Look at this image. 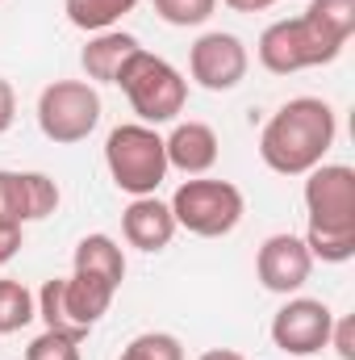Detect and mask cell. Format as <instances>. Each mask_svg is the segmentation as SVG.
Masks as SVG:
<instances>
[{
  "mask_svg": "<svg viewBox=\"0 0 355 360\" xmlns=\"http://www.w3.org/2000/svg\"><path fill=\"white\" fill-rule=\"evenodd\" d=\"M21 252V226L17 222H0V269Z\"/></svg>",
  "mask_w": 355,
  "mask_h": 360,
  "instance_id": "cell-27",
  "label": "cell"
},
{
  "mask_svg": "<svg viewBox=\"0 0 355 360\" xmlns=\"http://www.w3.org/2000/svg\"><path fill=\"white\" fill-rule=\"evenodd\" d=\"M38 319V302L21 281L0 276V335H13Z\"/></svg>",
  "mask_w": 355,
  "mask_h": 360,
  "instance_id": "cell-18",
  "label": "cell"
},
{
  "mask_svg": "<svg viewBox=\"0 0 355 360\" xmlns=\"http://www.w3.org/2000/svg\"><path fill=\"white\" fill-rule=\"evenodd\" d=\"M63 193L59 184L46 176V172H21V210H25V222H42L59 210Z\"/></svg>",
  "mask_w": 355,
  "mask_h": 360,
  "instance_id": "cell-19",
  "label": "cell"
},
{
  "mask_svg": "<svg viewBox=\"0 0 355 360\" xmlns=\"http://www.w3.org/2000/svg\"><path fill=\"white\" fill-rule=\"evenodd\" d=\"M217 0H155V13L176 25V30H188V25H205L213 17Z\"/></svg>",
  "mask_w": 355,
  "mask_h": 360,
  "instance_id": "cell-22",
  "label": "cell"
},
{
  "mask_svg": "<svg viewBox=\"0 0 355 360\" xmlns=\"http://www.w3.org/2000/svg\"><path fill=\"white\" fill-rule=\"evenodd\" d=\"M226 8H234V13H264V8H272L276 0H222Z\"/></svg>",
  "mask_w": 355,
  "mask_h": 360,
  "instance_id": "cell-28",
  "label": "cell"
},
{
  "mask_svg": "<svg viewBox=\"0 0 355 360\" xmlns=\"http://www.w3.org/2000/svg\"><path fill=\"white\" fill-rule=\"evenodd\" d=\"M163 151H168V168L184 176H205L217 164L222 143L209 122H176V130L163 139Z\"/></svg>",
  "mask_w": 355,
  "mask_h": 360,
  "instance_id": "cell-13",
  "label": "cell"
},
{
  "mask_svg": "<svg viewBox=\"0 0 355 360\" xmlns=\"http://www.w3.org/2000/svg\"><path fill=\"white\" fill-rule=\"evenodd\" d=\"M80 344L84 340H72L63 331H42V335L29 340L25 360H80Z\"/></svg>",
  "mask_w": 355,
  "mask_h": 360,
  "instance_id": "cell-23",
  "label": "cell"
},
{
  "mask_svg": "<svg viewBox=\"0 0 355 360\" xmlns=\"http://www.w3.org/2000/svg\"><path fill=\"white\" fill-rule=\"evenodd\" d=\"M326 348H335V352H339V360H355V319H351V314L335 319Z\"/></svg>",
  "mask_w": 355,
  "mask_h": 360,
  "instance_id": "cell-25",
  "label": "cell"
},
{
  "mask_svg": "<svg viewBox=\"0 0 355 360\" xmlns=\"http://www.w3.org/2000/svg\"><path fill=\"white\" fill-rule=\"evenodd\" d=\"M117 89L126 92V101H130V109L138 113L142 126L176 122L184 113V105H188V80L163 55H151L147 46H138L126 59V68L117 76Z\"/></svg>",
  "mask_w": 355,
  "mask_h": 360,
  "instance_id": "cell-2",
  "label": "cell"
},
{
  "mask_svg": "<svg viewBox=\"0 0 355 360\" xmlns=\"http://www.w3.org/2000/svg\"><path fill=\"white\" fill-rule=\"evenodd\" d=\"M314 272V256L305 248L301 235L293 231H280V235H267L255 252V276L267 293H280V297H293Z\"/></svg>",
  "mask_w": 355,
  "mask_h": 360,
  "instance_id": "cell-11",
  "label": "cell"
},
{
  "mask_svg": "<svg viewBox=\"0 0 355 360\" xmlns=\"http://www.w3.org/2000/svg\"><path fill=\"white\" fill-rule=\"evenodd\" d=\"M335 327V310L322 297H288L272 314V344L288 356H314L326 348Z\"/></svg>",
  "mask_w": 355,
  "mask_h": 360,
  "instance_id": "cell-10",
  "label": "cell"
},
{
  "mask_svg": "<svg viewBox=\"0 0 355 360\" xmlns=\"http://www.w3.org/2000/svg\"><path fill=\"white\" fill-rule=\"evenodd\" d=\"M339 139V117L322 96L284 101L260 130V160L276 176H305L326 164Z\"/></svg>",
  "mask_w": 355,
  "mask_h": 360,
  "instance_id": "cell-1",
  "label": "cell"
},
{
  "mask_svg": "<svg viewBox=\"0 0 355 360\" xmlns=\"http://www.w3.org/2000/svg\"><path fill=\"white\" fill-rule=\"evenodd\" d=\"M105 168L113 184L130 197H151L163 180H168V151H163V134L155 126L142 122H126L113 126L105 139Z\"/></svg>",
  "mask_w": 355,
  "mask_h": 360,
  "instance_id": "cell-4",
  "label": "cell"
},
{
  "mask_svg": "<svg viewBox=\"0 0 355 360\" xmlns=\"http://www.w3.org/2000/svg\"><path fill=\"white\" fill-rule=\"evenodd\" d=\"M301 17L339 46H347L355 34V0H309V8Z\"/></svg>",
  "mask_w": 355,
  "mask_h": 360,
  "instance_id": "cell-16",
  "label": "cell"
},
{
  "mask_svg": "<svg viewBox=\"0 0 355 360\" xmlns=\"http://www.w3.org/2000/svg\"><path fill=\"white\" fill-rule=\"evenodd\" d=\"M72 272H88L96 281L121 289V281H126V256H121L117 239H109V235H84V239L76 243Z\"/></svg>",
  "mask_w": 355,
  "mask_h": 360,
  "instance_id": "cell-15",
  "label": "cell"
},
{
  "mask_svg": "<svg viewBox=\"0 0 355 360\" xmlns=\"http://www.w3.org/2000/svg\"><path fill=\"white\" fill-rule=\"evenodd\" d=\"M301 239H305L309 256L322 260V264H347L355 256V231H314V226H305Z\"/></svg>",
  "mask_w": 355,
  "mask_h": 360,
  "instance_id": "cell-20",
  "label": "cell"
},
{
  "mask_svg": "<svg viewBox=\"0 0 355 360\" xmlns=\"http://www.w3.org/2000/svg\"><path fill=\"white\" fill-rule=\"evenodd\" d=\"M138 0H67V17L76 30H88V34H100V30H113L126 13H134Z\"/></svg>",
  "mask_w": 355,
  "mask_h": 360,
  "instance_id": "cell-17",
  "label": "cell"
},
{
  "mask_svg": "<svg viewBox=\"0 0 355 360\" xmlns=\"http://www.w3.org/2000/svg\"><path fill=\"white\" fill-rule=\"evenodd\" d=\"M176 231L180 226H176V218H172V210H168V201H159L155 193L151 197H134L126 205V214H121V235L138 252H163V248H172Z\"/></svg>",
  "mask_w": 355,
  "mask_h": 360,
  "instance_id": "cell-12",
  "label": "cell"
},
{
  "mask_svg": "<svg viewBox=\"0 0 355 360\" xmlns=\"http://www.w3.org/2000/svg\"><path fill=\"white\" fill-rule=\"evenodd\" d=\"M196 360H247V356L234 352V348H209V352H201Z\"/></svg>",
  "mask_w": 355,
  "mask_h": 360,
  "instance_id": "cell-29",
  "label": "cell"
},
{
  "mask_svg": "<svg viewBox=\"0 0 355 360\" xmlns=\"http://www.w3.org/2000/svg\"><path fill=\"white\" fill-rule=\"evenodd\" d=\"M117 360H184V344L168 331H142L126 344Z\"/></svg>",
  "mask_w": 355,
  "mask_h": 360,
  "instance_id": "cell-21",
  "label": "cell"
},
{
  "mask_svg": "<svg viewBox=\"0 0 355 360\" xmlns=\"http://www.w3.org/2000/svg\"><path fill=\"white\" fill-rule=\"evenodd\" d=\"M100 122V92L88 80H55L38 96V130L59 143H84Z\"/></svg>",
  "mask_w": 355,
  "mask_h": 360,
  "instance_id": "cell-7",
  "label": "cell"
},
{
  "mask_svg": "<svg viewBox=\"0 0 355 360\" xmlns=\"http://www.w3.org/2000/svg\"><path fill=\"white\" fill-rule=\"evenodd\" d=\"M117 289L96 281L88 272H72V276H51L38 289V319L46 323V331H63L72 340H88V331L109 314Z\"/></svg>",
  "mask_w": 355,
  "mask_h": 360,
  "instance_id": "cell-3",
  "label": "cell"
},
{
  "mask_svg": "<svg viewBox=\"0 0 355 360\" xmlns=\"http://www.w3.org/2000/svg\"><path fill=\"white\" fill-rule=\"evenodd\" d=\"M255 55H260L264 72H272V76H297V72L335 63L343 55V46L330 42L326 34H318L305 17H284V21H272L260 34Z\"/></svg>",
  "mask_w": 355,
  "mask_h": 360,
  "instance_id": "cell-6",
  "label": "cell"
},
{
  "mask_svg": "<svg viewBox=\"0 0 355 360\" xmlns=\"http://www.w3.org/2000/svg\"><path fill=\"white\" fill-rule=\"evenodd\" d=\"M305 214L314 231H355V172L347 164L305 172Z\"/></svg>",
  "mask_w": 355,
  "mask_h": 360,
  "instance_id": "cell-9",
  "label": "cell"
},
{
  "mask_svg": "<svg viewBox=\"0 0 355 360\" xmlns=\"http://www.w3.org/2000/svg\"><path fill=\"white\" fill-rule=\"evenodd\" d=\"M138 46H142V42H138L134 34H126V30H100V34H92L88 46L80 51V68H84L88 84H117L126 59H130Z\"/></svg>",
  "mask_w": 355,
  "mask_h": 360,
  "instance_id": "cell-14",
  "label": "cell"
},
{
  "mask_svg": "<svg viewBox=\"0 0 355 360\" xmlns=\"http://www.w3.org/2000/svg\"><path fill=\"white\" fill-rule=\"evenodd\" d=\"M251 55L243 46L239 34L226 30H209L188 46V76L201 84L205 92H230L247 80Z\"/></svg>",
  "mask_w": 355,
  "mask_h": 360,
  "instance_id": "cell-8",
  "label": "cell"
},
{
  "mask_svg": "<svg viewBox=\"0 0 355 360\" xmlns=\"http://www.w3.org/2000/svg\"><path fill=\"white\" fill-rule=\"evenodd\" d=\"M168 210H172L180 231H188L196 239H222V235H230L243 222L247 201H243V188L230 184V180L188 176L172 193Z\"/></svg>",
  "mask_w": 355,
  "mask_h": 360,
  "instance_id": "cell-5",
  "label": "cell"
},
{
  "mask_svg": "<svg viewBox=\"0 0 355 360\" xmlns=\"http://www.w3.org/2000/svg\"><path fill=\"white\" fill-rule=\"evenodd\" d=\"M13 122H17V92H13V84H8L4 76H0V134H8Z\"/></svg>",
  "mask_w": 355,
  "mask_h": 360,
  "instance_id": "cell-26",
  "label": "cell"
},
{
  "mask_svg": "<svg viewBox=\"0 0 355 360\" xmlns=\"http://www.w3.org/2000/svg\"><path fill=\"white\" fill-rule=\"evenodd\" d=\"M0 222L25 226V210H21V172H4V168H0Z\"/></svg>",
  "mask_w": 355,
  "mask_h": 360,
  "instance_id": "cell-24",
  "label": "cell"
}]
</instances>
